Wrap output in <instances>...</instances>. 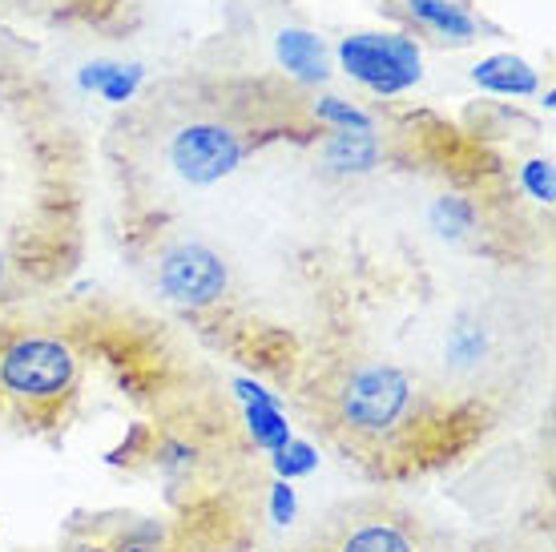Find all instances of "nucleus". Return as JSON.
<instances>
[{
  "label": "nucleus",
  "instance_id": "f257e3e1",
  "mask_svg": "<svg viewBox=\"0 0 556 552\" xmlns=\"http://www.w3.org/2000/svg\"><path fill=\"white\" fill-rule=\"evenodd\" d=\"M412 407V384L400 367L391 363H367L351 375L339 391V415L351 431L363 436H383L391 431Z\"/></svg>",
  "mask_w": 556,
  "mask_h": 552
},
{
  "label": "nucleus",
  "instance_id": "f03ea898",
  "mask_svg": "<svg viewBox=\"0 0 556 552\" xmlns=\"http://www.w3.org/2000/svg\"><path fill=\"white\" fill-rule=\"evenodd\" d=\"M77 372L73 351L61 339H16L0 351V387L28 403L65 396Z\"/></svg>",
  "mask_w": 556,
  "mask_h": 552
},
{
  "label": "nucleus",
  "instance_id": "7ed1b4c3",
  "mask_svg": "<svg viewBox=\"0 0 556 552\" xmlns=\"http://www.w3.org/2000/svg\"><path fill=\"white\" fill-rule=\"evenodd\" d=\"M339 61L376 93H404L419 81V49L404 33H355L339 45Z\"/></svg>",
  "mask_w": 556,
  "mask_h": 552
},
{
  "label": "nucleus",
  "instance_id": "20e7f679",
  "mask_svg": "<svg viewBox=\"0 0 556 552\" xmlns=\"http://www.w3.org/2000/svg\"><path fill=\"white\" fill-rule=\"evenodd\" d=\"M169 162H174V170L186 181L210 186V181L226 178L242 162V141L218 122H194L174 134V141H169Z\"/></svg>",
  "mask_w": 556,
  "mask_h": 552
},
{
  "label": "nucleus",
  "instance_id": "39448f33",
  "mask_svg": "<svg viewBox=\"0 0 556 552\" xmlns=\"http://www.w3.org/2000/svg\"><path fill=\"white\" fill-rule=\"evenodd\" d=\"M162 290H166L174 303H186V306H206L214 303L218 294L226 290V266L223 259L206 247H174L162 259Z\"/></svg>",
  "mask_w": 556,
  "mask_h": 552
},
{
  "label": "nucleus",
  "instance_id": "423d86ee",
  "mask_svg": "<svg viewBox=\"0 0 556 552\" xmlns=\"http://www.w3.org/2000/svg\"><path fill=\"white\" fill-rule=\"evenodd\" d=\"M278 61L287 65V70L299 77V81H323L327 77V49L315 33H306V28H282L278 33Z\"/></svg>",
  "mask_w": 556,
  "mask_h": 552
},
{
  "label": "nucleus",
  "instance_id": "0eeeda50",
  "mask_svg": "<svg viewBox=\"0 0 556 552\" xmlns=\"http://www.w3.org/2000/svg\"><path fill=\"white\" fill-rule=\"evenodd\" d=\"M476 85H484L492 93H508V97H525L536 89V70H532L525 57H513V53H496L480 61L472 70Z\"/></svg>",
  "mask_w": 556,
  "mask_h": 552
},
{
  "label": "nucleus",
  "instance_id": "6e6552de",
  "mask_svg": "<svg viewBox=\"0 0 556 552\" xmlns=\"http://www.w3.org/2000/svg\"><path fill=\"white\" fill-rule=\"evenodd\" d=\"M407 13L416 16L419 25H428L431 33H440L447 41H472L476 21L459 0H407Z\"/></svg>",
  "mask_w": 556,
  "mask_h": 552
},
{
  "label": "nucleus",
  "instance_id": "1a4fd4ad",
  "mask_svg": "<svg viewBox=\"0 0 556 552\" xmlns=\"http://www.w3.org/2000/svg\"><path fill=\"white\" fill-rule=\"evenodd\" d=\"M323 158L334 170H371L379 162V141L371 138V129H339Z\"/></svg>",
  "mask_w": 556,
  "mask_h": 552
},
{
  "label": "nucleus",
  "instance_id": "9d476101",
  "mask_svg": "<svg viewBox=\"0 0 556 552\" xmlns=\"http://www.w3.org/2000/svg\"><path fill=\"white\" fill-rule=\"evenodd\" d=\"M339 552H419L416 540L407 537L400 525H388V520H367L355 532L343 537Z\"/></svg>",
  "mask_w": 556,
  "mask_h": 552
},
{
  "label": "nucleus",
  "instance_id": "9b49d317",
  "mask_svg": "<svg viewBox=\"0 0 556 552\" xmlns=\"http://www.w3.org/2000/svg\"><path fill=\"white\" fill-rule=\"evenodd\" d=\"M247 419H251L254 443H263V448H270V452H278L282 443L291 440V431H287V419L278 415L275 403H247Z\"/></svg>",
  "mask_w": 556,
  "mask_h": 552
},
{
  "label": "nucleus",
  "instance_id": "f8f14e48",
  "mask_svg": "<svg viewBox=\"0 0 556 552\" xmlns=\"http://www.w3.org/2000/svg\"><path fill=\"white\" fill-rule=\"evenodd\" d=\"M472 222H476V214L464 198H440V202L431 206V226H435L444 238L468 235V230H472Z\"/></svg>",
  "mask_w": 556,
  "mask_h": 552
},
{
  "label": "nucleus",
  "instance_id": "ddd939ff",
  "mask_svg": "<svg viewBox=\"0 0 556 552\" xmlns=\"http://www.w3.org/2000/svg\"><path fill=\"white\" fill-rule=\"evenodd\" d=\"M315 464H319V456H315V448L303 440H287L282 448H278L275 456V468L282 480H294V476H306V472H315Z\"/></svg>",
  "mask_w": 556,
  "mask_h": 552
},
{
  "label": "nucleus",
  "instance_id": "4468645a",
  "mask_svg": "<svg viewBox=\"0 0 556 552\" xmlns=\"http://www.w3.org/2000/svg\"><path fill=\"white\" fill-rule=\"evenodd\" d=\"M315 113H319L323 122L339 125V129H371V117L363 110H355V105H348V101H339V97H323L319 105H315Z\"/></svg>",
  "mask_w": 556,
  "mask_h": 552
},
{
  "label": "nucleus",
  "instance_id": "2eb2a0df",
  "mask_svg": "<svg viewBox=\"0 0 556 552\" xmlns=\"http://www.w3.org/2000/svg\"><path fill=\"white\" fill-rule=\"evenodd\" d=\"M157 544H162V528L146 520V525L126 528L113 544V552H157Z\"/></svg>",
  "mask_w": 556,
  "mask_h": 552
},
{
  "label": "nucleus",
  "instance_id": "dca6fc26",
  "mask_svg": "<svg viewBox=\"0 0 556 552\" xmlns=\"http://www.w3.org/2000/svg\"><path fill=\"white\" fill-rule=\"evenodd\" d=\"M525 186H529V193L536 198V202H544V206H548V202H553V193H556L553 162H541V158H536V162H529V166H525Z\"/></svg>",
  "mask_w": 556,
  "mask_h": 552
},
{
  "label": "nucleus",
  "instance_id": "f3484780",
  "mask_svg": "<svg viewBox=\"0 0 556 552\" xmlns=\"http://www.w3.org/2000/svg\"><path fill=\"white\" fill-rule=\"evenodd\" d=\"M138 81H141V70L138 65H113L110 70V77L101 81V93L110 97V101H126L134 89H138Z\"/></svg>",
  "mask_w": 556,
  "mask_h": 552
},
{
  "label": "nucleus",
  "instance_id": "a211bd4d",
  "mask_svg": "<svg viewBox=\"0 0 556 552\" xmlns=\"http://www.w3.org/2000/svg\"><path fill=\"white\" fill-rule=\"evenodd\" d=\"M294 488L291 480H278L275 484V492H270V516H275V525H291L294 520Z\"/></svg>",
  "mask_w": 556,
  "mask_h": 552
},
{
  "label": "nucleus",
  "instance_id": "6ab92c4d",
  "mask_svg": "<svg viewBox=\"0 0 556 552\" xmlns=\"http://www.w3.org/2000/svg\"><path fill=\"white\" fill-rule=\"evenodd\" d=\"M238 396H242V400H247V403H275V400H270V396H266V391H263V387H258V384H251V379H238Z\"/></svg>",
  "mask_w": 556,
  "mask_h": 552
},
{
  "label": "nucleus",
  "instance_id": "aec40b11",
  "mask_svg": "<svg viewBox=\"0 0 556 552\" xmlns=\"http://www.w3.org/2000/svg\"><path fill=\"white\" fill-rule=\"evenodd\" d=\"M70 552H105V549H98V544H77V549H70Z\"/></svg>",
  "mask_w": 556,
  "mask_h": 552
},
{
  "label": "nucleus",
  "instance_id": "412c9836",
  "mask_svg": "<svg viewBox=\"0 0 556 552\" xmlns=\"http://www.w3.org/2000/svg\"><path fill=\"white\" fill-rule=\"evenodd\" d=\"M0 283H4V259H0Z\"/></svg>",
  "mask_w": 556,
  "mask_h": 552
}]
</instances>
